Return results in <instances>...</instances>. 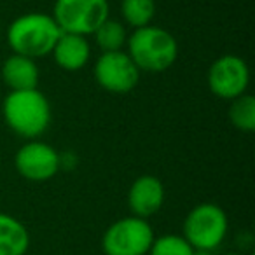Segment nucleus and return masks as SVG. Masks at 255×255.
I'll return each instance as SVG.
<instances>
[{
  "label": "nucleus",
  "instance_id": "1",
  "mask_svg": "<svg viewBox=\"0 0 255 255\" xmlns=\"http://www.w3.org/2000/svg\"><path fill=\"white\" fill-rule=\"evenodd\" d=\"M128 56L140 72L161 74L173 67L178 56V44L168 30L147 25L133 30L128 37Z\"/></svg>",
  "mask_w": 255,
  "mask_h": 255
},
{
  "label": "nucleus",
  "instance_id": "2",
  "mask_svg": "<svg viewBox=\"0 0 255 255\" xmlns=\"http://www.w3.org/2000/svg\"><path fill=\"white\" fill-rule=\"evenodd\" d=\"M60 35L61 30L53 16L44 12H26L7 28V42L12 53L32 60L51 54Z\"/></svg>",
  "mask_w": 255,
  "mask_h": 255
},
{
  "label": "nucleus",
  "instance_id": "3",
  "mask_svg": "<svg viewBox=\"0 0 255 255\" xmlns=\"http://www.w3.org/2000/svg\"><path fill=\"white\" fill-rule=\"evenodd\" d=\"M2 114L16 135L30 140L42 135L51 123V105L39 89L11 91L2 103Z\"/></svg>",
  "mask_w": 255,
  "mask_h": 255
},
{
  "label": "nucleus",
  "instance_id": "4",
  "mask_svg": "<svg viewBox=\"0 0 255 255\" xmlns=\"http://www.w3.org/2000/svg\"><path fill=\"white\" fill-rule=\"evenodd\" d=\"M227 229L229 222L226 212L215 203H201L187 213L182 236L191 243L194 250L213 252L226 240Z\"/></svg>",
  "mask_w": 255,
  "mask_h": 255
},
{
  "label": "nucleus",
  "instance_id": "5",
  "mask_svg": "<svg viewBox=\"0 0 255 255\" xmlns=\"http://www.w3.org/2000/svg\"><path fill=\"white\" fill-rule=\"evenodd\" d=\"M109 0H56L53 19L61 33L88 37L109 18Z\"/></svg>",
  "mask_w": 255,
  "mask_h": 255
},
{
  "label": "nucleus",
  "instance_id": "6",
  "mask_svg": "<svg viewBox=\"0 0 255 255\" xmlns=\"http://www.w3.org/2000/svg\"><path fill=\"white\" fill-rule=\"evenodd\" d=\"M154 231L145 219L124 217L107 227L102 238L105 255H145L154 241Z\"/></svg>",
  "mask_w": 255,
  "mask_h": 255
},
{
  "label": "nucleus",
  "instance_id": "7",
  "mask_svg": "<svg viewBox=\"0 0 255 255\" xmlns=\"http://www.w3.org/2000/svg\"><path fill=\"white\" fill-rule=\"evenodd\" d=\"M93 72L100 88L116 95L133 91L140 81V70L124 51L102 53Z\"/></svg>",
  "mask_w": 255,
  "mask_h": 255
},
{
  "label": "nucleus",
  "instance_id": "8",
  "mask_svg": "<svg viewBox=\"0 0 255 255\" xmlns=\"http://www.w3.org/2000/svg\"><path fill=\"white\" fill-rule=\"evenodd\" d=\"M208 88L217 98L234 100L245 95L250 82V70L245 60L236 54L217 58L208 70Z\"/></svg>",
  "mask_w": 255,
  "mask_h": 255
},
{
  "label": "nucleus",
  "instance_id": "9",
  "mask_svg": "<svg viewBox=\"0 0 255 255\" xmlns=\"http://www.w3.org/2000/svg\"><path fill=\"white\" fill-rule=\"evenodd\" d=\"M16 171L30 182L51 180L60 171V154L54 147L39 140H30L14 156Z\"/></svg>",
  "mask_w": 255,
  "mask_h": 255
},
{
  "label": "nucleus",
  "instance_id": "10",
  "mask_svg": "<svg viewBox=\"0 0 255 255\" xmlns=\"http://www.w3.org/2000/svg\"><path fill=\"white\" fill-rule=\"evenodd\" d=\"M164 203V187L154 175H142L131 184L128 191V206L131 213L140 219L156 215Z\"/></svg>",
  "mask_w": 255,
  "mask_h": 255
},
{
  "label": "nucleus",
  "instance_id": "11",
  "mask_svg": "<svg viewBox=\"0 0 255 255\" xmlns=\"http://www.w3.org/2000/svg\"><path fill=\"white\" fill-rule=\"evenodd\" d=\"M51 56L54 58V63L67 72H77L86 67L91 56V46L88 39L74 33H61L56 40Z\"/></svg>",
  "mask_w": 255,
  "mask_h": 255
},
{
  "label": "nucleus",
  "instance_id": "12",
  "mask_svg": "<svg viewBox=\"0 0 255 255\" xmlns=\"http://www.w3.org/2000/svg\"><path fill=\"white\" fill-rule=\"evenodd\" d=\"M2 79L11 91L37 89L39 68H37L35 60L21 56V54H11L2 63Z\"/></svg>",
  "mask_w": 255,
  "mask_h": 255
},
{
  "label": "nucleus",
  "instance_id": "13",
  "mask_svg": "<svg viewBox=\"0 0 255 255\" xmlns=\"http://www.w3.org/2000/svg\"><path fill=\"white\" fill-rule=\"evenodd\" d=\"M28 247V229L12 215L0 213V255H25Z\"/></svg>",
  "mask_w": 255,
  "mask_h": 255
},
{
  "label": "nucleus",
  "instance_id": "14",
  "mask_svg": "<svg viewBox=\"0 0 255 255\" xmlns=\"http://www.w3.org/2000/svg\"><path fill=\"white\" fill-rule=\"evenodd\" d=\"M95 42L103 53H112V51H123V46L128 40L126 26L116 19L107 18L93 33Z\"/></svg>",
  "mask_w": 255,
  "mask_h": 255
},
{
  "label": "nucleus",
  "instance_id": "15",
  "mask_svg": "<svg viewBox=\"0 0 255 255\" xmlns=\"http://www.w3.org/2000/svg\"><path fill=\"white\" fill-rule=\"evenodd\" d=\"M121 14L131 28L147 26L156 16V0H121Z\"/></svg>",
  "mask_w": 255,
  "mask_h": 255
},
{
  "label": "nucleus",
  "instance_id": "16",
  "mask_svg": "<svg viewBox=\"0 0 255 255\" xmlns=\"http://www.w3.org/2000/svg\"><path fill=\"white\" fill-rule=\"evenodd\" d=\"M229 119L233 126L240 131L252 133L255 131V98L250 95H241L231 100Z\"/></svg>",
  "mask_w": 255,
  "mask_h": 255
},
{
  "label": "nucleus",
  "instance_id": "17",
  "mask_svg": "<svg viewBox=\"0 0 255 255\" xmlns=\"http://www.w3.org/2000/svg\"><path fill=\"white\" fill-rule=\"evenodd\" d=\"M149 255H194V248L180 234H163L154 238Z\"/></svg>",
  "mask_w": 255,
  "mask_h": 255
},
{
  "label": "nucleus",
  "instance_id": "18",
  "mask_svg": "<svg viewBox=\"0 0 255 255\" xmlns=\"http://www.w3.org/2000/svg\"><path fill=\"white\" fill-rule=\"evenodd\" d=\"M194 255H212L210 250H194Z\"/></svg>",
  "mask_w": 255,
  "mask_h": 255
},
{
  "label": "nucleus",
  "instance_id": "19",
  "mask_svg": "<svg viewBox=\"0 0 255 255\" xmlns=\"http://www.w3.org/2000/svg\"><path fill=\"white\" fill-rule=\"evenodd\" d=\"M224 255H241V254H236V252H229V254H224Z\"/></svg>",
  "mask_w": 255,
  "mask_h": 255
}]
</instances>
